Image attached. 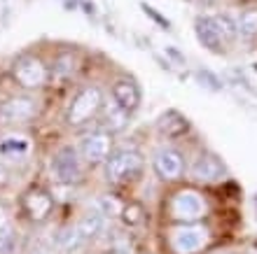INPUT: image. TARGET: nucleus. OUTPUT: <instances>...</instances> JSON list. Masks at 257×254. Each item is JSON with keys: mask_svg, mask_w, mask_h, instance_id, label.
Wrapping results in <instances>:
<instances>
[{"mask_svg": "<svg viewBox=\"0 0 257 254\" xmlns=\"http://www.w3.org/2000/svg\"><path fill=\"white\" fill-rule=\"evenodd\" d=\"M19 249V233L12 226L0 228V254H17Z\"/></svg>", "mask_w": 257, "mask_h": 254, "instance_id": "22", "label": "nucleus"}, {"mask_svg": "<svg viewBox=\"0 0 257 254\" xmlns=\"http://www.w3.org/2000/svg\"><path fill=\"white\" fill-rule=\"evenodd\" d=\"M19 210L31 224H45L54 214V196L45 187H28L19 198Z\"/></svg>", "mask_w": 257, "mask_h": 254, "instance_id": "10", "label": "nucleus"}, {"mask_svg": "<svg viewBox=\"0 0 257 254\" xmlns=\"http://www.w3.org/2000/svg\"><path fill=\"white\" fill-rule=\"evenodd\" d=\"M128 117L131 114L128 112H124L122 107H117L115 103L112 105H108L105 103V107H103V112H101V117H98V126L103 128V131H108V133H119V131H124V128L128 126Z\"/></svg>", "mask_w": 257, "mask_h": 254, "instance_id": "18", "label": "nucleus"}, {"mask_svg": "<svg viewBox=\"0 0 257 254\" xmlns=\"http://www.w3.org/2000/svg\"><path fill=\"white\" fill-rule=\"evenodd\" d=\"M105 107V94L101 84H82L68 101L63 110V121L68 128H84L101 117Z\"/></svg>", "mask_w": 257, "mask_h": 254, "instance_id": "2", "label": "nucleus"}, {"mask_svg": "<svg viewBox=\"0 0 257 254\" xmlns=\"http://www.w3.org/2000/svg\"><path fill=\"white\" fill-rule=\"evenodd\" d=\"M33 156V140L21 131L0 133V161L7 166H24Z\"/></svg>", "mask_w": 257, "mask_h": 254, "instance_id": "12", "label": "nucleus"}, {"mask_svg": "<svg viewBox=\"0 0 257 254\" xmlns=\"http://www.w3.org/2000/svg\"><path fill=\"white\" fill-rule=\"evenodd\" d=\"M187 177L196 184H217V182H224L229 177V170L224 166V161L217 156L215 152H208V149H201L192 156V161L187 163Z\"/></svg>", "mask_w": 257, "mask_h": 254, "instance_id": "9", "label": "nucleus"}, {"mask_svg": "<svg viewBox=\"0 0 257 254\" xmlns=\"http://www.w3.org/2000/svg\"><path fill=\"white\" fill-rule=\"evenodd\" d=\"M49 173H52V180L59 182V184H66V187H75L84 182V175H87V163L82 159L77 145H61L52 154V161H49Z\"/></svg>", "mask_w": 257, "mask_h": 254, "instance_id": "6", "label": "nucleus"}, {"mask_svg": "<svg viewBox=\"0 0 257 254\" xmlns=\"http://www.w3.org/2000/svg\"><path fill=\"white\" fill-rule=\"evenodd\" d=\"M213 233L206 224H171L164 233L169 254H203L210 247Z\"/></svg>", "mask_w": 257, "mask_h": 254, "instance_id": "3", "label": "nucleus"}, {"mask_svg": "<svg viewBox=\"0 0 257 254\" xmlns=\"http://www.w3.org/2000/svg\"><path fill=\"white\" fill-rule=\"evenodd\" d=\"M234 24H236V33L241 38L252 40L257 35V10H241L234 17Z\"/></svg>", "mask_w": 257, "mask_h": 254, "instance_id": "20", "label": "nucleus"}, {"mask_svg": "<svg viewBox=\"0 0 257 254\" xmlns=\"http://www.w3.org/2000/svg\"><path fill=\"white\" fill-rule=\"evenodd\" d=\"M210 254H238L236 249H215V252H210Z\"/></svg>", "mask_w": 257, "mask_h": 254, "instance_id": "28", "label": "nucleus"}, {"mask_svg": "<svg viewBox=\"0 0 257 254\" xmlns=\"http://www.w3.org/2000/svg\"><path fill=\"white\" fill-rule=\"evenodd\" d=\"M110 96H112V103L117 107H122L124 112L134 114L143 103V94H141V87H138V82L134 77H128V75H122V77H117L112 80L110 84Z\"/></svg>", "mask_w": 257, "mask_h": 254, "instance_id": "13", "label": "nucleus"}, {"mask_svg": "<svg viewBox=\"0 0 257 254\" xmlns=\"http://www.w3.org/2000/svg\"><path fill=\"white\" fill-rule=\"evenodd\" d=\"M112 138H115V135L108 133V131H103L101 126L91 128V131H87V133L82 135L77 149H80L87 168H96V166H103V163H105V159H108L110 152H112Z\"/></svg>", "mask_w": 257, "mask_h": 254, "instance_id": "11", "label": "nucleus"}, {"mask_svg": "<svg viewBox=\"0 0 257 254\" xmlns=\"http://www.w3.org/2000/svg\"><path fill=\"white\" fill-rule=\"evenodd\" d=\"M119 219L124 221V226H126V228L141 226L143 221H145V207H143L138 201H128V203H124L122 214H119Z\"/></svg>", "mask_w": 257, "mask_h": 254, "instance_id": "21", "label": "nucleus"}, {"mask_svg": "<svg viewBox=\"0 0 257 254\" xmlns=\"http://www.w3.org/2000/svg\"><path fill=\"white\" fill-rule=\"evenodd\" d=\"M75 228H77V233H80L82 238H84V242L89 245V242L101 240L103 235L108 233L110 221L105 219V217H101L96 210H89V212H84L80 219L75 221Z\"/></svg>", "mask_w": 257, "mask_h": 254, "instance_id": "15", "label": "nucleus"}, {"mask_svg": "<svg viewBox=\"0 0 257 254\" xmlns=\"http://www.w3.org/2000/svg\"><path fill=\"white\" fill-rule=\"evenodd\" d=\"M194 33H196V40L201 42L208 52L222 54L224 49H227V42H224L222 33H220V28H217V24H215L213 17H206V14H203V17H196Z\"/></svg>", "mask_w": 257, "mask_h": 254, "instance_id": "14", "label": "nucleus"}, {"mask_svg": "<svg viewBox=\"0 0 257 254\" xmlns=\"http://www.w3.org/2000/svg\"><path fill=\"white\" fill-rule=\"evenodd\" d=\"M10 205H7L3 198H0V228H5V226H10Z\"/></svg>", "mask_w": 257, "mask_h": 254, "instance_id": "26", "label": "nucleus"}, {"mask_svg": "<svg viewBox=\"0 0 257 254\" xmlns=\"http://www.w3.org/2000/svg\"><path fill=\"white\" fill-rule=\"evenodd\" d=\"M208 212V198L196 187H178L164 201V214L171 224H201Z\"/></svg>", "mask_w": 257, "mask_h": 254, "instance_id": "1", "label": "nucleus"}, {"mask_svg": "<svg viewBox=\"0 0 257 254\" xmlns=\"http://www.w3.org/2000/svg\"><path fill=\"white\" fill-rule=\"evenodd\" d=\"M10 184H12V170H10L7 163L0 161V189H7Z\"/></svg>", "mask_w": 257, "mask_h": 254, "instance_id": "25", "label": "nucleus"}, {"mask_svg": "<svg viewBox=\"0 0 257 254\" xmlns=\"http://www.w3.org/2000/svg\"><path fill=\"white\" fill-rule=\"evenodd\" d=\"M122 207L124 203L117 198V196L112 194H101L98 198L94 201V205H91V210H96V212L101 214V217H105L108 221L117 219L119 214H122Z\"/></svg>", "mask_w": 257, "mask_h": 254, "instance_id": "19", "label": "nucleus"}, {"mask_svg": "<svg viewBox=\"0 0 257 254\" xmlns=\"http://www.w3.org/2000/svg\"><path fill=\"white\" fill-rule=\"evenodd\" d=\"M238 254H257V242H248L243 249H238Z\"/></svg>", "mask_w": 257, "mask_h": 254, "instance_id": "27", "label": "nucleus"}, {"mask_svg": "<svg viewBox=\"0 0 257 254\" xmlns=\"http://www.w3.org/2000/svg\"><path fill=\"white\" fill-rule=\"evenodd\" d=\"M157 131L166 140H178V138L190 133V119L183 112H178V110H166L157 119Z\"/></svg>", "mask_w": 257, "mask_h": 254, "instance_id": "16", "label": "nucleus"}, {"mask_svg": "<svg viewBox=\"0 0 257 254\" xmlns=\"http://www.w3.org/2000/svg\"><path fill=\"white\" fill-rule=\"evenodd\" d=\"M42 101L40 96L31 94V91H21V94L7 96L5 101H0V119L7 126H24L31 124L40 117Z\"/></svg>", "mask_w": 257, "mask_h": 254, "instance_id": "7", "label": "nucleus"}, {"mask_svg": "<svg viewBox=\"0 0 257 254\" xmlns=\"http://www.w3.org/2000/svg\"><path fill=\"white\" fill-rule=\"evenodd\" d=\"M143 166H145L143 152H138L136 147H117L103 163V180L112 187L126 184L143 173Z\"/></svg>", "mask_w": 257, "mask_h": 254, "instance_id": "5", "label": "nucleus"}, {"mask_svg": "<svg viewBox=\"0 0 257 254\" xmlns=\"http://www.w3.org/2000/svg\"><path fill=\"white\" fill-rule=\"evenodd\" d=\"M10 73H12V80L19 84L24 91H40L52 82V70H49V63L42 59L40 54L26 52L19 54L17 59L12 61L10 66Z\"/></svg>", "mask_w": 257, "mask_h": 254, "instance_id": "4", "label": "nucleus"}, {"mask_svg": "<svg viewBox=\"0 0 257 254\" xmlns=\"http://www.w3.org/2000/svg\"><path fill=\"white\" fill-rule=\"evenodd\" d=\"M194 77H196V82H199L201 87L210 89V91H222V89H224L222 80H220L217 75H213L210 70H196Z\"/></svg>", "mask_w": 257, "mask_h": 254, "instance_id": "24", "label": "nucleus"}, {"mask_svg": "<svg viewBox=\"0 0 257 254\" xmlns=\"http://www.w3.org/2000/svg\"><path fill=\"white\" fill-rule=\"evenodd\" d=\"M49 70H52V80L56 82H70L77 77L80 73V59L77 54L70 52V49H63L54 56V61L49 63Z\"/></svg>", "mask_w": 257, "mask_h": 254, "instance_id": "17", "label": "nucleus"}, {"mask_svg": "<svg viewBox=\"0 0 257 254\" xmlns=\"http://www.w3.org/2000/svg\"><path fill=\"white\" fill-rule=\"evenodd\" d=\"M213 19H215L217 28H220V33H222V38H224V42H227V45L236 40L238 33H236V24H234V17H229V14H215Z\"/></svg>", "mask_w": 257, "mask_h": 254, "instance_id": "23", "label": "nucleus"}, {"mask_svg": "<svg viewBox=\"0 0 257 254\" xmlns=\"http://www.w3.org/2000/svg\"><path fill=\"white\" fill-rule=\"evenodd\" d=\"M152 170L162 182L176 184L187 175V156L176 145H162L152 154Z\"/></svg>", "mask_w": 257, "mask_h": 254, "instance_id": "8", "label": "nucleus"}]
</instances>
